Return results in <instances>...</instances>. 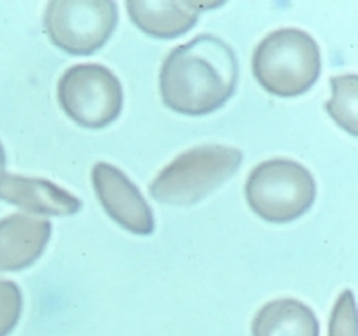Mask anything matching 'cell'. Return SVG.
<instances>
[{
	"label": "cell",
	"instance_id": "6da1fadb",
	"mask_svg": "<svg viewBox=\"0 0 358 336\" xmlns=\"http://www.w3.org/2000/svg\"><path fill=\"white\" fill-rule=\"evenodd\" d=\"M238 82V60L221 38L205 34L179 45L165 57L159 73L164 103L173 112L203 116L224 106Z\"/></svg>",
	"mask_w": 358,
	"mask_h": 336
},
{
	"label": "cell",
	"instance_id": "7a4b0ae2",
	"mask_svg": "<svg viewBox=\"0 0 358 336\" xmlns=\"http://www.w3.org/2000/svg\"><path fill=\"white\" fill-rule=\"evenodd\" d=\"M252 72L268 94L281 98L304 95L321 75L320 46L301 29H278L255 48Z\"/></svg>",
	"mask_w": 358,
	"mask_h": 336
},
{
	"label": "cell",
	"instance_id": "3957f363",
	"mask_svg": "<svg viewBox=\"0 0 358 336\" xmlns=\"http://www.w3.org/2000/svg\"><path fill=\"white\" fill-rule=\"evenodd\" d=\"M240 149L203 145L166 165L149 185L151 196L165 205L189 206L220 188L243 163Z\"/></svg>",
	"mask_w": 358,
	"mask_h": 336
},
{
	"label": "cell",
	"instance_id": "277c9868",
	"mask_svg": "<svg viewBox=\"0 0 358 336\" xmlns=\"http://www.w3.org/2000/svg\"><path fill=\"white\" fill-rule=\"evenodd\" d=\"M317 196L313 173L295 161L271 159L255 166L245 198L257 215L273 224L292 222L310 210Z\"/></svg>",
	"mask_w": 358,
	"mask_h": 336
},
{
	"label": "cell",
	"instance_id": "5b68a950",
	"mask_svg": "<svg viewBox=\"0 0 358 336\" xmlns=\"http://www.w3.org/2000/svg\"><path fill=\"white\" fill-rule=\"evenodd\" d=\"M57 101L78 125L102 129L121 115L124 89L109 68L80 64L69 68L59 80Z\"/></svg>",
	"mask_w": 358,
	"mask_h": 336
},
{
	"label": "cell",
	"instance_id": "8992f818",
	"mask_svg": "<svg viewBox=\"0 0 358 336\" xmlns=\"http://www.w3.org/2000/svg\"><path fill=\"white\" fill-rule=\"evenodd\" d=\"M115 2L80 0L50 2L46 6L43 26L52 43L75 56H89L106 45L117 26Z\"/></svg>",
	"mask_w": 358,
	"mask_h": 336
},
{
	"label": "cell",
	"instance_id": "52a82bcc",
	"mask_svg": "<svg viewBox=\"0 0 358 336\" xmlns=\"http://www.w3.org/2000/svg\"><path fill=\"white\" fill-rule=\"evenodd\" d=\"M92 183L101 205L116 224L141 236L154 232L151 206L121 169L99 162L92 168Z\"/></svg>",
	"mask_w": 358,
	"mask_h": 336
},
{
	"label": "cell",
	"instance_id": "ba28073f",
	"mask_svg": "<svg viewBox=\"0 0 358 336\" xmlns=\"http://www.w3.org/2000/svg\"><path fill=\"white\" fill-rule=\"evenodd\" d=\"M52 224L23 213L0 221V270L16 272L34 265L45 252Z\"/></svg>",
	"mask_w": 358,
	"mask_h": 336
},
{
	"label": "cell",
	"instance_id": "9c48e42d",
	"mask_svg": "<svg viewBox=\"0 0 358 336\" xmlns=\"http://www.w3.org/2000/svg\"><path fill=\"white\" fill-rule=\"evenodd\" d=\"M0 199L36 215L71 217L82 207V200L56 183L17 175H5L0 180Z\"/></svg>",
	"mask_w": 358,
	"mask_h": 336
},
{
	"label": "cell",
	"instance_id": "30bf717a",
	"mask_svg": "<svg viewBox=\"0 0 358 336\" xmlns=\"http://www.w3.org/2000/svg\"><path fill=\"white\" fill-rule=\"evenodd\" d=\"M131 20L143 34L157 39H176L196 24L198 2H127Z\"/></svg>",
	"mask_w": 358,
	"mask_h": 336
},
{
	"label": "cell",
	"instance_id": "8fae6325",
	"mask_svg": "<svg viewBox=\"0 0 358 336\" xmlns=\"http://www.w3.org/2000/svg\"><path fill=\"white\" fill-rule=\"evenodd\" d=\"M252 336H320L314 311L294 298L265 303L252 319Z\"/></svg>",
	"mask_w": 358,
	"mask_h": 336
},
{
	"label": "cell",
	"instance_id": "7c38bea8",
	"mask_svg": "<svg viewBox=\"0 0 358 336\" xmlns=\"http://www.w3.org/2000/svg\"><path fill=\"white\" fill-rule=\"evenodd\" d=\"M333 96L325 103L328 112L344 131L357 136V105H358V78L355 73L334 76L331 79Z\"/></svg>",
	"mask_w": 358,
	"mask_h": 336
},
{
	"label": "cell",
	"instance_id": "4fadbf2b",
	"mask_svg": "<svg viewBox=\"0 0 358 336\" xmlns=\"http://www.w3.org/2000/svg\"><path fill=\"white\" fill-rule=\"evenodd\" d=\"M328 336H357V307L350 289H345L334 303Z\"/></svg>",
	"mask_w": 358,
	"mask_h": 336
},
{
	"label": "cell",
	"instance_id": "5bb4252c",
	"mask_svg": "<svg viewBox=\"0 0 358 336\" xmlns=\"http://www.w3.org/2000/svg\"><path fill=\"white\" fill-rule=\"evenodd\" d=\"M22 307L20 288L12 281L0 278V336H8L16 328Z\"/></svg>",
	"mask_w": 358,
	"mask_h": 336
},
{
	"label": "cell",
	"instance_id": "9a60e30c",
	"mask_svg": "<svg viewBox=\"0 0 358 336\" xmlns=\"http://www.w3.org/2000/svg\"><path fill=\"white\" fill-rule=\"evenodd\" d=\"M5 168H6V154H5V147L0 142V180L6 175L5 173Z\"/></svg>",
	"mask_w": 358,
	"mask_h": 336
}]
</instances>
